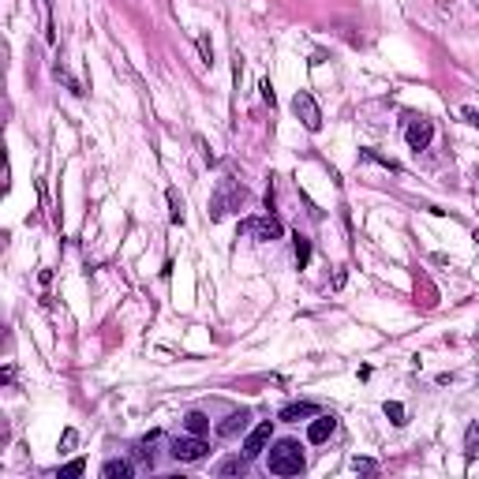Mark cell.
<instances>
[{"label": "cell", "mask_w": 479, "mask_h": 479, "mask_svg": "<svg viewBox=\"0 0 479 479\" xmlns=\"http://www.w3.org/2000/svg\"><path fill=\"white\" fill-rule=\"evenodd\" d=\"M266 468L273 476H299L304 472V446L296 438L273 442V449L266 453Z\"/></svg>", "instance_id": "cell-1"}, {"label": "cell", "mask_w": 479, "mask_h": 479, "mask_svg": "<svg viewBox=\"0 0 479 479\" xmlns=\"http://www.w3.org/2000/svg\"><path fill=\"white\" fill-rule=\"evenodd\" d=\"M244 199H247V191L236 184V180H221L217 191H213V199H210V217L221 221L225 213H233V210L244 206Z\"/></svg>", "instance_id": "cell-2"}, {"label": "cell", "mask_w": 479, "mask_h": 479, "mask_svg": "<svg viewBox=\"0 0 479 479\" xmlns=\"http://www.w3.org/2000/svg\"><path fill=\"white\" fill-rule=\"evenodd\" d=\"M292 113H296V120L307 127V131H322V109H319V101H315L307 90H299L292 98Z\"/></svg>", "instance_id": "cell-3"}, {"label": "cell", "mask_w": 479, "mask_h": 479, "mask_svg": "<svg viewBox=\"0 0 479 479\" xmlns=\"http://www.w3.org/2000/svg\"><path fill=\"white\" fill-rule=\"evenodd\" d=\"M240 233L244 236H255V240H281V221L273 217V213H266V217H244L240 221Z\"/></svg>", "instance_id": "cell-4"}, {"label": "cell", "mask_w": 479, "mask_h": 479, "mask_svg": "<svg viewBox=\"0 0 479 479\" xmlns=\"http://www.w3.org/2000/svg\"><path fill=\"white\" fill-rule=\"evenodd\" d=\"M173 453L176 460H184V465H191V460H202L206 457V442H202V434H180V438H173Z\"/></svg>", "instance_id": "cell-5"}, {"label": "cell", "mask_w": 479, "mask_h": 479, "mask_svg": "<svg viewBox=\"0 0 479 479\" xmlns=\"http://www.w3.org/2000/svg\"><path fill=\"white\" fill-rule=\"evenodd\" d=\"M405 139H408V147H412V150H427V147H431V139H434V124L427 116L412 120V124L405 127Z\"/></svg>", "instance_id": "cell-6"}, {"label": "cell", "mask_w": 479, "mask_h": 479, "mask_svg": "<svg viewBox=\"0 0 479 479\" xmlns=\"http://www.w3.org/2000/svg\"><path fill=\"white\" fill-rule=\"evenodd\" d=\"M270 434H273L270 419H266V423H259V427H255V431L247 434V442H244V457H259V453L270 446Z\"/></svg>", "instance_id": "cell-7"}, {"label": "cell", "mask_w": 479, "mask_h": 479, "mask_svg": "<svg viewBox=\"0 0 479 479\" xmlns=\"http://www.w3.org/2000/svg\"><path fill=\"white\" fill-rule=\"evenodd\" d=\"M333 427H337V419L333 416H315L311 427H307V442H315V446H322V442L333 434Z\"/></svg>", "instance_id": "cell-8"}, {"label": "cell", "mask_w": 479, "mask_h": 479, "mask_svg": "<svg viewBox=\"0 0 479 479\" xmlns=\"http://www.w3.org/2000/svg\"><path fill=\"white\" fill-rule=\"evenodd\" d=\"M307 416H319V405H311V401H299V405L281 408V419H285V423H296V419H307Z\"/></svg>", "instance_id": "cell-9"}, {"label": "cell", "mask_w": 479, "mask_h": 479, "mask_svg": "<svg viewBox=\"0 0 479 479\" xmlns=\"http://www.w3.org/2000/svg\"><path fill=\"white\" fill-rule=\"evenodd\" d=\"M247 419H251V416H247V412H233V416H228V419H225V423H221V427H217V434H225V438H228V434H236V431H244V427H247Z\"/></svg>", "instance_id": "cell-10"}, {"label": "cell", "mask_w": 479, "mask_h": 479, "mask_svg": "<svg viewBox=\"0 0 479 479\" xmlns=\"http://www.w3.org/2000/svg\"><path fill=\"white\" fill-rule=\"evenodd\" d=\"M101 476H105V479H127V476H131V465H127V460H105Z\"/></svg>", "instance_id": "cell-11"}, {"label": "cell", "mask_w": 479, "mask_h": 479, "mask_svg": "<svg viewBox=\"0 0 479 479\" xmlns=\"http://www.w3.org/2000/svg\"><path fill=\"white\" fill-rule=\"evenodd\" d=\"M465 457L468 460L479 457V423H472V427H468V434H465Z\"/></svg>", "instance_id": "cell-12"}, {"label": "cell", "mask_w": 479, "mask_h": 479, "mask_svg": "<svg viewBox=\"0 0 479 479\" xmlns=\"http://www.w3.org/2000/svg\"><path fill=\"white\" fill-rule=\"evenodd\" d=\"M184 427H187V431H191V434H206L210 419L202 416V412H187V416H184Z\"/></svg>", "instance_id": "cell-13"}, {"label": "cell", "mask_w": 479, "mask_h": 479, "mask_svg": "<svg viewBox=\"0 0 479 479\" xmlns=\"http://www.w3.org/2000/svg\"><path fill=\"white\" fill-rule=\"evenodd\" d=\"M169 217H173V225H184V199L176 195V187H169Z\"/></svg>", "instance_id": "cell-14"}, {"label": "cell", "mask_w": 479, "mask_h": 479, "mask_svg": "<svg viewBox=\"0 0 479 479\" xmlns=\"http://www.w3.org/2000/svg\"><path fill=\"white\" fill-rule=\"evenodd\" d=\"M292 255H296V266L304 270L307 262H311V244H307L304 236H296V247H292Z\"/></svg>", "instance_id": "cell-15"}, {"label": "cell", "mask_w": 479, "mask_h": 479, "mask_svg": "<svg viewBox=\"0 0 479 479\" xmlns=\"http://www.w3.org/2000/svg\"><path fill=\"white\" fill-rule=\"evenodd\" d=\"M247 468V457H233V460H225L221 465V476H233V472H244Z\"/></svg>", "instance_id": "cell-16"}, {"label": "cell", "mask_w": 479, "mask_h": 479, "mask_svg": "<svg viewBox=\"0 0 479 479\" xmlns=\"http://www.w3.org/2000/svg\"><path fill=\"white\" fill-rule=\"evenodd\" d=\"M386 416L401 427V423H405V405H397V401H386Z\"/></svg>", "instance_id": "cell-17"}, {"label": "cell", "mask_w": 479, "mask_h": 479, "mask_svg": "<svg viewBox=\"0 0 479 479\" xmlns=\"http://www.w3.org/2000/svg\"><path fill=\"white\" fill-rule=\"evenodd\" d=\"M199 53H202V64H213V45H210V38H206V34H202V38H199Z\"/></svg>", "instance_id": "cell-18"}, {"label": "cell", "mask_w": 479, "mask_h": 479, "mask_svg": "<svg viewBox=\"0 0 479 479\" xmlns=\"http://www.w3.org/2000/svg\"><path fill=\"white\" fill-rule=\"evenodd\" d=\"M79 472H87V465H83V460H67V465L60 468V476H79Z\"/></svg>", "instance_id": "cell-19"}, {"label": "cell", "mask_w": 479, "mask_h": 479, "mask_svg": "<svg viewBox=\"0 0 479 479\" xmlns=\"http://www.w3.org/2000/svg\"><path fill=\"white\" fill-rule=\"evenodd\" d=\"M460 116H465V120H468V124H476V127H479V109H472V105H465V109H460Z\"/></svg>", "instance_id": "cell-20"}, {"label": "cell", "mask_w": 479, "mask_h": 479, "mask_svg": "<svg viewBox=\"0 0 479 479\" xmlns=\"http://www.w3.org/2000/svg\"><path fill=\"white\" fill-rule=\"evenodd\" d=\"M352 468H356V472H374V468H379V465H374V460H352Z\"/></svg>", "instance_id": "cell-21"}, {"label": "cell", "mask_w": 479, "mask_h": 479, "mask_svg": "<svg viewBox=\"0 0 479 479\" xmlns=\"http://www.w3.org/2000/svg\"><path fill=\"white\" fill-rule=\"evenodd\" d=\"M262 101H266V105H273V101H277V98H273V87H270V79L262 83Z\"/></svg>", "instance_id": "cell-22"}, {"label": "cell", "mask_w": 479, "mask_h": 479, "mask_svg": "<svg viewBox=\"0 0 479 479\" xmlns=\"http://www.w3.org/2000/svg\"><path fill=\"white\" fill-rule=\"evenodd\" d=\"M72 446H75V431L67 427V431H64V449H72Z\"/></svg>", "instance_id": "cell-23"}, {"label": "cell", "mask_w": 479, "mask_h": 479, "mask_svg": "<svg viewBox=\"0 0 479 479\" xmlns=\"http://www.w3.org/2000/svg\"><path fill=\"white\" fill-rule=\"evenodd\" d=\"M476 337H479V326H476Z\"/></svg>", "instance_id": "cell-24"}]
</instances>
